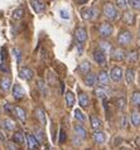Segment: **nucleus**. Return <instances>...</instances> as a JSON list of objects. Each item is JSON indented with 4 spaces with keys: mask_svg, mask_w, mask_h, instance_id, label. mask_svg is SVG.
<instances>
[{
    "mask_svg": "<svg viewBox=\"0 0 140 150\" xmlns=\"http://www.w3.org/2000/svg\"><path fill=\"white\" fill-rule=\"evenodd\" d=\"M102 14L109 20H115V19H117V16H119L116 6H115L112 3H109V1L105 3L104 6H102Z\"/></svg>",
    "mask_w": 140,
    "mask_h": 150,
    "instance_id": "2",
    "label": "nucleus"
},
{
    "mask_svg": "<svg viewBox=\"0 0 140 150\" xmlns=\"http://www.w3.org/2000/svg\"><path fill=\"white\" fill-rule=\"evenodd\" d=\"M13 114L16 116V119H19L20 121L25 122V120H27V114H25V111H24L20 106H14Z\"/></svg>",
    "mask_w": 140,
    "mask_h": 150,
    "instance_id": "24",
    "label": "nucleus"
},
{
    "mask_svg": "<svg viewBox=\"0 0 140 150\" xmlns=\"http://www.w3.org/2000/svg\"><path fill=\"white\" fill-rule=\"evenodd\" d=\"M82 44H83V43H80V42L77 43V51H78V54H82V51H83V47H82Z\"/></svg>",
    "mask_w": 140,
    "mask_h": 150,
    "instance_id": "47",
    "label": "nucleus"
},
{
    "mask_svg": "<svg viewBox=\"0 0 140 150\" xmlns=\"http://www.w3.org/2000/svg\"><path fill=\"white\" fill-rule=\"evenodd\" d=\"M110 74H107V72L105 71H100L97 74V83L100 86H109L110 85Z\"/></svg>",
    "mask_w": 140,
    "mask_h": 150,
    "instance_id": "10",
    "label": "nucleus"
},
{
    "mask_svg": "<svg viewBox=\"0 0 140 150\" xmlns=\"http://www.w3.org/2000/svg\"><path fill=\"white\" fill-rule=\"evenodd\" d=\"M97 83V76L92 72L85 74V85L87 87H93Z\"/></svg>",
    "mask_w": 140,
    "mask_h": 150,
    "instance_id": "18",
    "label": "nucleus"
},
{
    "mask_svg": "<svg viewBox=\"0 0 140 150\" xmlns=\"http://www.w3.org/2000/svg\"><path fill=\"white\" fill-rule=\"evenodd\" d=\"M97 32H98V35H100L102 39H107L112 35L114 27H112V24L109 22H102V23H100V25H98Z\"/></svg>",
    "mask_w": 140,
    "mask_h": 150,
    "instance_id": "3",
    "label": "nucleus"
},
{
    "mask_svg": "<svg viewBox=\"0 0 140 150\" xmlns=\"http://www.w3.org/2000/svg\"><path fill=\"white\" fill-rule=\"evenodd\" d=\"M130 102H131V105H133V106H135V107H140V91L135 90L134 92L131 93Z\"/></svg>",
    "mask_w": 140,
    "mask_h": 150,
    "instance_id": "30",
    "label": "nucleus"
},
{
    "mask_svg": "<svg viewBox=\"0 0 140 150\" xmlns=\"http://www.w3.org/2000/svg\"><path fill=\"white\" fill-rule=\"evenodd\" d=\"M59 15H61V18H63V19H68L69 18V14H68L67 10H61Z\"/></svg>",
    "mask_w": 140,
    "mask_h": 150,
    "instance_id": "46",
    "label": "nucleus"
},
{
    "mask_svg": "<svg viewBox=\"0 0 140 150\" xmlns=\"http://www.w3.org/2000/svg\"><path fill=\"white\" fill-rule=\"evenodd\" d=\"M24 16V10L22 9V8H18V9H15L13 11V18L16 19V20H19V19H22Z\"/></svg>",
    "mask_w": 140,
    "mask_h": 150,
    "instance_id": "37",
    "label": "nucleus"
},
{
    "mask_svg": "<svg viewBox=\"0 0 140 150\" xmlns=\"http://www.w3.org/2000/svg\"><path fill=\"white\" fill-rule=\"evenodd\" d=\"M24 95H25V92H24L23 87L20 85H14L13 86V96H14V98L22 100L24 97Z\"/></svg>",
    "mask_w": 140,
    "mask_h": 150,
    "instance_id": "27",
    "label": "nucleus"
},
{
    "mask_svg": "<svg viewBox=\"0 0 140 150\" xmlns=\"http://www.w3.org/2000/svg\"><path fill=\"white\" fill-rule=\"evenodd\" d=\"M10 87H11V81H10V78L3 77V80H1V88H3V91L8 92V91L10 90Z\"/></svg>",
    "mask_w": 140,
    "mask_h": 150,
    "instance_id": "34",
    "label": "nucleus"
},
{
    "mask_svg": "<svg viewBox=\"0 0 140 150\" xmlns=\"http://www.w3.org/2000/svg\"><path fill=\"white\" fill-rule=\"evenodd\" d=\"M64 100H66V105H67V107H72L73 105H75V95H73L72 91H67V92H64Z\"/></svg>",
    "mask_w": 140,
    "mask_h": 150,
    "instance_id": "29",
    "label": "nucleus"
},
{
    "mask_svg": "<svg viewBox=\"0 0 140 150\" xmlns=\"http://www.w3.org/2000/svg\"><path fill=\"white\" fill-rule=\"evenodd\" d=\"M126 98L125 97H119L116 100V102H115V106H116V109L119 111H124L126 109Z\"/></svg>",
    "mask_w": 140,
    "mask_h": 150,
    "instance_id": "32",
    "label": "nucleus"
},
{
    "mask_svg": "<svg viewBox=\"0 0 140 150\" xmlns=\"http://www.w3.org/2000/svg\"><path fill=\"white\" fill-rule=\"evenodd\" d=\"M127 3L133 9L140 10V0H127Z\"/></svg>",
    "mask_w": 140,
    "mask_h": 150,
    "instance_id": "39",
    "label": "nucleus"
},
{
    "mask_svg": "<svg viewBox=\"0 0 140 150\" xmlns=\"http://www.w3.org/2000/svg\"><path fill=\"white\" fill-rule=\"evenodd\" d=\"M139 38H140V28H139Z\"/></svg>",
    "mask_w": 140,
    "mask_h": 150,
    "instance_id": "54",
    "label": "nucleus"
},
{
    "mask_svg": "<svg viewBox=\"0 0 140 150\" xmlns=\"http://www.w3.org/2000/svg\"><path fill=\"white\" fill-rule=\"evenodd\" d=\"M133 39H134L133 33H131L130 30H127V29H121L120 33L117 34V38H116L117 44L122 48L130 45L131 43H133Z\"/></svg>",
    "mask_w": 140,
    "mask_h": 150,
    "instance_id": "1",
    "label": "nucleus"
},
{
    "mask_svg": "<svg viewBox=\"0 0 140 150\" xmlns=\"http://www.w3.org/2000/svg\"><path fill=\"white\" fill-rule=\"evenodd\" d=\"M61 91H62V92H64V83H63V82H61Z\"/></svg>",
    "mask_w": 140,
    "mask_h": 150,
    "instance_id": "51",
    "label": "nucleus"
},
{
    "mask_svg": "<svg viewBox=\"0 0 140 150\" xmlns=\"http://www.w3.org/2000/svg\"><path fill=\"white\" fill-rule=\"evenodd\" d=\"M73 116H75V119L77 120L78 122H82V124H83V122L86 121V116H85V114H83V112H82L81 110H78V109L75 110V115H73Z\"/></svg>",
    "mask_w": 140,
    "mask_h": 150,
    "instance_id": "35",
    "label": "nucleus"
},
{
    "mask_svg": "<svg viewBox=\"0 0 140 150\" xmlns=\"http://www.w3.org/2000/svg\"><path fill=\"white\" fill-rule=\"evenodd\" d=\"M35 117H37V120L39 121V124L40 125H47V117H46V112H44V110L43 109H40V107H38V109H35Z\"/></svg>",
    "mask_w": 140,
    "mask_h": 150,
    "instance_id": "22",
    "label": "nucleus"
},
{
    "mask_svg": "<svg viewBox=\"0 0 140 150\" xmlns=\"http://www.w3.org/2000/svg\"><path fill=\"white\" fill-rule=\"evenodd\" d=\"M124 76H125V81H126V85H133L134 83V80H135V69L134 68H126L125 71V73H124Z\"/></svg>",
    "mask_w": 140,
    "mask_h": 150,
    "instance_id": "20",
    "label": "nucleus"
},
{
    "mask_svg": "<svg viewBox=\"0 0 140 150\" xmlns=\"http://www.w3.org/2000/svg\"><path fill=\"white\" fill-rule=\"evenodd\" d=\"M19 76H20V78H23V80H25V81H30L33 76H34V73H33V71L29 67H23L19 72Z\"/></svg>",
    "mask_w": 140,
    "mask_h": 150,
    "instance_id": "19",
    "label": "nucleus"
},
{
    "mask_svg": "<svg viewBox=\"0 0 140 150\" xmlns=\"http://www.w3.org/2000/svg\"><path fill=\"white\" fill-rule=\"evenodd\" d=\"M90 122H91V127L93 130H101L102 127V120L100 117H97L96 115L90 116Z\"/></svg>",
    "mask_w": 140,
    "mask_h": 150,
    "instance_id": "23",
    "label": "nucleus"
},
{
    "mask_svg": "<svg viewBox=\"0 0 140 150\" xmlns=\"http://www.w3.org/2000/svg\"><path fill=\"white\" fill-rule=\"evenodd\" d=\"M6 69H8V68H6V67H5V66H4L3 63L0 64V71H4V72H6Z\"/></svg>",
    "mask_w": 140,
    "mask_h": 150,
    "instance_id": "50",
    "label": "nucleus"
},
{
    "mask_svg": "<svg viewBox=\"0 0 140 150\" xmlns=\"http://www.w3.org/2000/svg\"><path fill=\"white\" fill-rule=\"evenodd\" d=\"M13 141L18 145H24V143H25V136L23 135L22 131H15L13 135Z\"/></svg>",
    "mask_w": 140,
    "mask_h": 150,
    "instance_id": "31",
    "label": "nucleus"
},
{
    "mask_svg": "<svg viewBox=\"0 0 140 150\" xmlns=\"http://www.w3.org/2000/svg\"><path fill=\"white\" fill-rule=\"evenodd\" d=\"M81 16L83 20H95L98 16V10L96 8H87L81 11Z\"/></svg>",
    "mask_w": 140,
    "mask_h": 150,
    "instance_id": "5",
    "label": "nucleus"
},
{
    "mask_svg": "<svg viewBox=\"0 0 140 150\" xmlns=\"http://www.w3.org/2000/svg\"><path fill=\"white\" fill-rule=\"evenodd\" d=\"M78 103L82 109H86V107L90 106V97L86 92H81L78 95Z\"/></svg>",
    "mask_w": 140,
    "mask_h": 150,
    "instance_id": "21",
    "label": "nucleus"
},
{
    "mask_svg": "<svg viewBox=\"0 0 140 150\" xmlns=\"http://www.w3.org/2000/svg\"><path fill=\"white\" fill-rule=\"evenodd\" d=\"M122 77H124V71L119 66H114L112 68L110 69V78L112 80V82L119 83L122 81Z\"/></svg>",
    "mask_w": 140,
    "mask_h": 150,
    "instance_id": "4",
    "label": "nucleus"
},
{
    "mask_svg": "<svg viewBox=\"0 0 140 150\" xmlns=\"http://www.w3.org/2000/svg\"><path fill=\"white\" fill-rule=\"evenodd\" d=\"M75 37H76V40L80 42V43H85L87 40V30L85 28H77L76 32H75Z\"/></svg>",
    "mask_w": 140,
    "mask_h": 150,
    "instance_id": "12",
    "label": "nucleus"
},
{
    "mask_svg": "<svg viewBox=\"0 0 140 150\" xmlns=\"http://www.w3.org/2000/svg\"><path fill=\"white\" fill-rule=\"evenodd\" d=\"M30 5L35 13H43L46 10V4L40 0H30Z\"/></svg>",
    "mask_w": 140,
    "mask_h": 150,
    "instance_id": "16",
    "label": "nucleus"
},
{
    "mask_svg": "<svg viewBox=\"0 0 140 150\" xmlns=\"http://www.w3.org/2000/svg\"><path fill=\"white\" fill-rule=\"evenodd\" d=\"M73 131H75V135L80 136L81 139H83V140H85V139H87V136H88L87 129H86L83 125H82V122L73 125Z\"/></svg>",
    "mask_w": 140,
    "mask_h": 150,
    "instance_id": "6",
    "label": "nucleus"
},
{
    "mask_svg": "<svg viewBox=\"0 0 140 150\" xmlns=\"http://www.w3.org/2000/svg\"><path fill=\"white\" fill-rule=\"evenodd\" d=\"M115 3H116L117 8H120V9H126L127 4H129L126 0H115Z\"/></svg>",
    "mask_w": 140,
    "mask_h": 150,
    "instance_id": "40",
    "label": "nucleus"
},
{
    "mask_svg": "<svg viewBox=\"0 0 140 150\" xmlns=\"http://www.w3.org/2000/svg\"><path fill=\"white\" fill-rule=\"evenodd\" d=\"M93 61L98 66H105L106 64V54L101 49H95L93 51Z\"/></svg>",
    "mask_w": 140,
    "mask_h": 150,
    "instance_id": "8",
    "label": "nucleus"
},
{
    "mask_svg": "<svg viewBox=\"0 0 140 150\" xmlns=\"http://www.w3.org/2000/svg\"><path fill=\"white\" fill-rule=\"evenodd\" d=\"M13 53H14V57H15V59H16V62H19L22 61V52H20V49H18V48H14L13 49Z\"/></svg>",
    "mask_w": 140,
    "mask_h": 150,
    "instance_id": "41",
    "label": "nucleus"
},
{
    "mask_svg": "<svg viewBox=\"0 0 140 150\" xmlns=\"http://www.w3.org/2000/svg\"><path fill=\"white\" fill-rule=\"evenodd\" d=\"M3 127L5 129L6 131H13L14 127H15V124H14L13 120L6 119V120H4V121H3Z\"/></svg>",
    "mask_w": 140,
    "mask_h": 150,
    "instance_id": "33",
    "label": "nucleus"
},
{
    "mask_svg": "<svg viewBox=\"0 0 140 150\" xmlns=\"http://www.w3.org/2000/svg\"><path fill=\"white\" fill-rule=\"evenodd\" d=\"M87 1H88V0H76V3L80 4V5H83V4H86Z\"/></svg>",
    "mask_w": 140,
    "mask_h": 150,
    "instance_id": "48",
    "label": "nucleus"
},
{
    "mask_svg": "<svg viewBox=\"0 0 140 150\" xmlns=\"http://www.w3.org/2000/svg\"><path fill=\"white\" fill-rule=\"evenodd\" d=\"M35 137L38 139L39 143H44V131L40 127H35Z\"/></svg>",
    "mask_w": 140,
    "mask_h": 150,
    "instance_id": "36",
    "label": "nucleus"
},
{
    "mask_svg": "<svg viewBox=\"0 0 140 150\" xmlns=\"http://www.w3.org/2000/svg\"><path fill=\"white\" fill-rule=\"evenodd\" d=\"M120 127L121 129H126L127 127V116L126 115L121 116V119H120Z\"/></svg>",
    "mask_w": 140,
    "mask_h": 150,
    "instance_id": "42",
    "label": "nucleus"
},
{
    "mask_svg": "<svg viewBox=\"0 0 140 150\" xmlns=\"http://www.w3.org/2000/svg\"><path fill=\"white\" fill-rule=\"evenodd\" d=\"M4 110H5L8 114H13V111H14V106H11L9 102H5L4 103Z\"/></svg>",
    "mask_w": 140,
    "mask_h": 150,
    "instance_id": "44",
    "label": "nucleus"
},
{
    "mask_svg": "<svg viewBox=\"0 0 140 150\" xmlns=\"http://www.w3.org/2000/svg\"><path fill=\"white\" fill-rule=\"evenodd\" d=\"M78 71H80L81 74H87L91 72V63L88 61H83L81 62L80 66H78Z\"/></svg>",
    "mask_w": 140,
    "mask_h": 150,
    "instance_id": "28",
    "label": "nucleus"
},
{
    "mask_svg": "<svg viewBox=\"0 0 140 150\" xmlns=\"http://www.w3.org/2000/svg\"><path fill=\"white\" fill-rule=\"evenodd\" d=\"M6 146L9 148L10 150H18V148H16V143H14V141L13 143H11V141L10 143H6Z\"/></svg>",
    "mask_w": 140,
    "mask_h": 150,
    "instance_id": "45",
    "label": "nucleus"
},
{
    "mask_svg": "<svg viewBox=\"0 0 140 150\" xmlns=\"http://www.w3.org/2000/svg\"><path fill=\"white\" fill-rule=\"evenodd\" d=\"M98 49H101L105 54H111L112 51H114V47H112V44L107 40H100L98 42Z\"/></svg>",
    "mask_w": 140,
    "mask_h": 150,
    "instance_id": "11",
    "label": "nucleus"
},
{
    "mask_svg": "<svg viewBox=\"0 0 140 150\" xmlns=\"http://www.w3.org/2000/svg\"><path fill=\"white\" fill-rule=\"evenodd\" d=\"M27 144H28V148L30 150H34V149H38L39 146V141L38 139L35 137V135L33 134H27Z\"/></svg>",
    "mask_w": 140,
    "mask_h": 150,
    "instance_id": "14",
    "label": "nucleus"
},
{
    "mask_svg": "<svg viewBox=\"0 0 140 150\" xmlns=\"http://www.w3.org/2000/svg\"><path fill=\"white\" fill-rule=\"evenodd\" d=\"M95 93L98 98L101 100H106L107 98V96L110 95V90L107 88V86H98L96 90H95Z\"/></svg>",
    "mask_w": 140,
    "mask_h": 150,
    "instance_id": "13",
    "label": "nucleus"
},
{
    "mask_svg": "<svg viewBox=\"0 0 140 150\" xmlns=\"http://www.w3.org/2000/svg\"><path fill=\"white\" fill-rule=\"evenodd\" d=\"M66 139H67V137H66V132H64L63 129H61V130H59V139H58V143H59V144L66 143Z\"/></svg>",
    "mask_w": 140,
    "mask_h": 150,
    "instance_id": "43",
    "label": "nucleus"
},
{
    "mask_svg": "<svg viewBox=\"0 0 140 150\" xmlns=\"http://www.w3.org/2000/svg\"><path fill=\"white\" fill-rule=\"evenodd\" d=\"M138 59H139V53H138V51L133 49V51L126 52V62H127V63H136Z\"/></svg>",
    "mask_w": 140,
    "mask_h": 150,
    "instance_id": "25",
    "label": "nucleus"
},
{
    "mask_svg": "<svg viewBox=\"0 0 140 150\" xmlns=\"http://www.w3.org/2000/svg\"><path fill=\"white\" fill-rule=\"evenodd\" d=\"M0 141H5V137H4V135L0 132Z\"/></svg>",
    "mask_w": 140,
    "mask_h": 150,
    "instance_id": "52",
    "label": "nucleus"
},
{
    "mask_svg": "<svg viewBox=\"0 0 140 150\" xmlns=\"http://www.w3.org/2000/svg\"><path fill=\"white\" fill-rule=\"evenodd\" d=\"M37 88H38V91L43 96H48L49 95V90H48V86H47V82L46 81L38 80V82H37Z\"/></svg>",
    "mask_w": 140,
    "mask_h": 150,
    "instance_id": "26",
    "label": "nucleus"
},
{
    "mask_svg": "<svg viewBox=\"0 0 140 150\" xmlns=\"http://www.w3.org/2000/svg\"><path fill=\"white\" fill-rule=\"evenodd\" d=\"M92 140L96 145H102L106 141V135L102 130H93L92 134Z\"/></svg>",
    "mask_w": 140,
    "mask_h": 150,
    "instance_id": "9",
    "label": "nucleus"
},
{
    "mask_svg": "<svg viewBox=\"0 0 140 150\" xmlns=\"http://www.w3.org/2000/svg\"><path fill=\"white\" fill-rule=\"evenodd\" d=\"M119 150H130V149H127V148H121V149H119Z\"/></svg>",
    "mask_w": 140,
    "mask_h": 150,
    "instance_id": "53",
    "label": "nucleus"
},
{
    "mask_svg": "<svg viewBox=\"0 0 140 150\" xmlns=\"http://www.w3.org/2000/svg\"><path fill=\"white\" fill-rule=\"evenodd\" d=\"M82 143H83V139H81V137L77 136V135H73V137H72V145L73 146H81Z\"/></svg>",
    "mask_w": 140,
    "mask_h": 150,
    "instance_id": "38",
    "label": "nucleus"
},
{
    "mask_svg": "<svg viewBox=\"0 0 140 150\" xmlns=\"http://www.w3.org/2000/svg\"><path fill=\"white\" fill-rule=\"evenodd\" d=\"M135 144H136V146L140 149V136H138L136 139H135Z\"/></svg>",
    "mask_w": 140,
    "mask_h": 150,
    "instance_id": "49",
    "label": "nucleus"
},
{
    "mask_svg": "<svg viewBox=\"0 0 140 150\" xmlns=\"http://www.w3.org/2000/svg\"><path fill=\"white\" fill-rule=\"evenodd\" d=\"M122 22L127 25H133L135 23V14L131 10H125L122 13Z\"/></svg>",
    "mask_w": 140,
    "mask_h": 150,
    "instance_id": "15",
    "label": "nucleus"
},
{
    "mask_svg": "<svg viewBox=\"0 0 140 150\" xmlns=\"http://www.w3.org/2000/svg\"><path fill=\"white\" fill-rule=\"evenodd\" d=\"M130 124L134 127H140V111L133 110L130 114Z\"/></svg>",
    "mask_w": 140,
    "mask_h": 150,
    "instance_id": "17",
    "label": "nucleus"
},
{
    "mask_svg": "<svg viewBox=\"0 0 140 150\" xmlns=\"http://www.w3.org/2000/svg\"><path fill=\"white\" fill-rule=\"evenodd\" d=\"M111 58H112V61H115V62L126 61V52L122 48H116V49L114 48L112 53H111Z\"/></svg>",
    "mask_w": 140,
    "mask_h": 150,
    "instance_id": "7",
    "label": "nucleus"
}]
</instances>
